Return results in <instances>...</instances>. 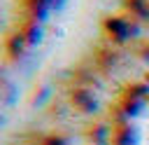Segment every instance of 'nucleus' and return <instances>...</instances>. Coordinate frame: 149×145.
I'll return each mask as SVG.
<instances>
[{"mask_svg": "<svg viewBox=\"0 0 149 145\" xmlns=\"http://www.w3.org/2000/svg\"><path fill=\"white\" fill-rule=\"evenodd\" d=\"M135 56L144 63H149V37H142L137 44H135Z\"/></svg>", "mask_w": 149, "mask_h": 145, "instance_id": "13", "label": "nucleus"}, {"mask_svg": "<svg viewBox=\"0 0 149 145\" xmlns=\"http://www.w3.org/2000/svg\"><path fill=\"white\" fill-rule=\"evenodd\" d=\"M0 47H2V54H5L9 61H14V58L23 56V51H26L30 44L23 40V35H21L16 28H12V30H7V33L2 35V42H0Z\"/></svg>", "mask_w": 149, "mask_h": 145, "instance_id": "3", "label": "nucleus"}, {"mask_svg": "<svg viewBox=\"0 0 149 145\" xmlns=\"http://www.w3.org/2000/svg\"><path fill=\"white\" fill-rule=\"evenodd\" d=\"M23 145H26V143H23Z\"/></svg>", "mask_w": 149, "mask_h": 145, "instance_id": "17", "label": "nucleus"}, {"mask_svg": "<svg viewBox=\"0 0 149 145\" xmlns=\"http://www.w3.org/2000/svg\"><path fill=\"white\" fill-rule=\"evenodd\" d=\"M35 145H70V138L63 133H44Z\"/></svg>", "mask_w": 149, "mask_h": 145, "instance_id": "12", "label": "nucleus"}, {"mask_svg": "<svg viewBox=\"0 0 149 145\" xmlns=\"http://www.w3.org/2000/svg\"><path fill=\"white\" fill-rule=\"evenodd\" d=\"M70 103L81 115H93L98 110V96L91 87H74L70 91Z\"/></svg>", "mask_w": 149, "mask_h": 145, "instance_id": "2", "label": "nucleus"}, {"mask_svg": "<svg viewBox=\"0 0 149 145\" xmlns=\"http://www.w3.org/2000/svg\"><path fill=\"white\" fill-rule=\"evenodd\" d=\"M140 21L133 19L130 14L121 12V14H109L102 19V35L107 37V42L112 44H126L130 40H137L140 35Z\"/></svg>", "mask_w": 149, "mask_h": 145, "instance_id": "1", "label": "nucleus"}, {"mask_svg": "<svg viewBox=\"0 0 149 145\" xmlns=\"http://www.w3.org/2000/svg\"><path fill=\"white\" fill-rule=\"evenodd\" d=\"M119 94H126V96H133V98H142V101H147V96H149V84H147L144 80L128 82V84H123V89H121Z\"/></svg>", "mask_w": 149, "mask_h": 145, "instance_id": "11", "label": "nucleus"}, {"mask_svg": "<svg viewBox=\"0 0 149 145\" xmlns=\"http://www.w3.org/2000/svg\"><path fill=\"white\" fill-rule=\"evenodd\" d=\"M16 2H19V7H21L23 16L37 19V21H44L47 14H49L51 7H54V0H16Z\"/></svg>", "mask_w": 149, "mask_h": 145, "instance_id": "6", "label": "nucleus"}, {"mask_svg": "<svg viewBox=\"0 0 149 145\" xmlns=\"http://www.w3.org/2000/svg\"><path fill=\"white\" fill-rule=\"evenodd\" d=\"M140 140V133L137 129L128 122V124H116L112 126V138H109V145H137Z\"/></svg>", "mask_w": 149, "mask_h": 145, "instance_id": "7", "label": "nucleus"}, {"mask_svg": "<svg viewBox=\"0 0 149 145\" xmlns=\"http://www.w3.org/2000/svg\"><path fill=\"white\" fill-rule=\"evenodd\" d=\"M121 9L140 23H149V0H121Z\"/></svg>", "mask_w": 149, "mask_h": 145, "instance_id": "9", "label": "nucleus"}, {"mask_svg": "<svg viewBox=\"0 0 149 145\" xmlns=\"http://www.w3.org/2000/svg\"><path fill=\"white\" fill-rule=\"evenodd\" d=\"M147 105H149V96H147Z\"/></svg>", "mask_w": 149, "mask_h": 145, "instance_id": "15", "label": "nucleus"}, {"mask_svg": "<svg viewBox=\"0 0 149 145\" xmlns=\"http://www.w3.org/2000/svg\"><path fill=\"white\" fill-rule=\"evenodd\" d=\"M119 61H121V54H119L116 44L107 42L105 47L95 49V65H98V68H102V70H112V68L119 65Z\"/></svg>", "mask_w": 149, "mask_h": 145, "instance_id": "8", "label": "nucleus"}, {"mask_svg": "<svg viewBox=\"0 0 149 145\" xmlns=\"http://www.w3.org/2000/svg\"><path fill=\"white\" fill-rule=\"evenodd\" d=\"M116 103L123 108V112H126L130 119H133V117H137V115L147 108V101H142V98H133V96H126V94H119Z\"/></svg>", "mask_w": 149, "mask_h": 145, "instance_id": "10", "label": "nucleus"}, {"mask_svg": "<svg viewBox=\"0 0 149 145\" xmlns=\"http://www.w3.org/2000/svg\"><path fill=\"white\" fill-rule=\"evenodd\" d=\"M14 28L23 35V40H26L30 47L37 44V42L44 37V26H42V21H37V19H28V16H23Z\"/></svg>", "mask_w": 149, "mask_h": 145, "instance_id": "5", "label": "nucleus"}, {"mask_svg": "<svg viewBox=\"0 0 149 145\" xmlns=\"http://www.w3.org/2000/svg\"><path fill=\"white\" fill-rule=\"evenodd\" d=\"M0 75H2V68H0Z\"/></svg>", "mask_w": 149, "mask_h": 145, "instance_id": "16", "label": "nucleus"}, {"mask_svg": "<svg viewBox=\"0 0 149 145\" xmlns=\"http://www.w3.org/2000/svg\"><path fill=\"white\" fill-rule=\"evenodd\" d=\"M144 82H147V84H149V70H147V72H144Z\"/></svg>", "mask_w": 149, "mask_h": 145, "instance_id": "14", "label": "nucleus"}, {"mask_svg": "<svg viewBox=\"0 0 149 145\" xmlns=\"http://www.w3.org/2000/svg\"><path fill=\"white\" fill-rule=\"evenodd\" d=\"M86 140L91 145H109V138H112V124L105 122V119H95L93 124L86 126L84 131Z\"/></svg>", "mask_w": 149, "mask_h": 145, "instance_id": "4", "label": "nucleus"}]
</instances>
